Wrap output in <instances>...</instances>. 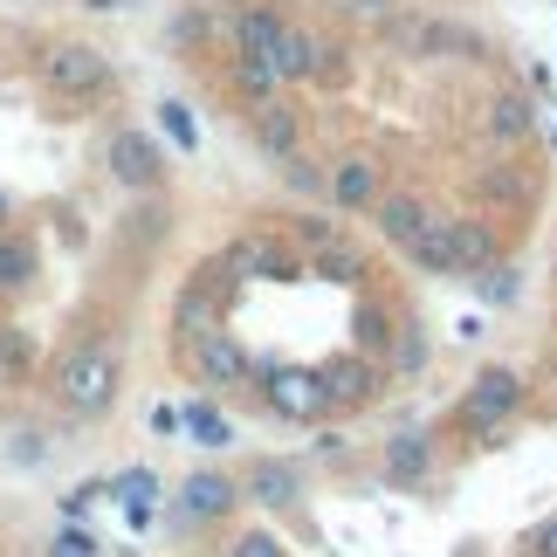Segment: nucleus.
<instances>
[{"label": "nucleus", "instance_id": "nucleus-1", "mask_svg": "<svg viewBox=\"0 0 557 557\" xmlns=\"http://www.w3.org/2000/svg\"><path fill=\"white\" fill-rule=\"evenodd\" d=\"M379 35H385V49H399V55H426V62H441V55H475V49H482V41L461 28V21H441V14H420V8L385 14V21H379Z\"/></svg>", "mask_w": 557, "mask_h": 557}, {"label": "nucleus", "instance_id": "nucleus-2", "mask_svg": "<svg viewBox=\"0 0 557 557\" xmlns=\"http://www.w3.org/2000/svg\"><path fill=\"white\" fill-rule=\"evenodd\" d=\"M55 399L70 406V413H103V406L117 399V358L103 345H76L55 366Z\"/></svg>", "mask_w": 557, "mask_h": 557}, {"label": "nucleus", "instance_id": "nucleus-3", "mask_svg": "<svg viewBox=\"0 0 557 557\" xmlns=\"http://www.w3.org/2000/svg\"><path fill=\"white\" fill-rule=\"evenodd\" d=\"M41 83H49L55 97H103L111 90V62H103V49H90V41H55V49L41 55Z\"/></svg>", "mask_w": 557, "mask_h": 557}, {"label": "nucleus", "instance_id": "nucleus-4", "mask_svg": "<svg viewBox=\"0 0 557 557\" xmlns=\"http://www.w3.org/2000/svg\"><path fill=\"white\" fill-rule=\"evenodd\" d=\"M517 406H523V379L509 372V366H488V372H475V385H468L461 420L475 426V434H488V426H503Z\"/></svg>", "mask_w": 557, "mask_h": 557}, {"label": "nucleus", "instance_id": "nucleus-5", "mask_svg": "<svg viewBox=\"0 0 557 557\" xmlns=\"http://www.w3.org/2000/svg\"><path fill=\"white\" fill-rule=\"evenodd\" d=\"M103 165H111V180L132 186V193H152L165 180V152H159V138H145V132H117Z\"/></svg>", "mask_w": 557, "mask_h": 557}, {"label": "nucleus", "instance_id": "nucleus-6", "mask_svg": "<svg viewBox=\"0 0 557 557\" xmlns=\"http://www.w3.org/2000/svg\"><path fill=\"white\" fill-rule=\"evenodd\" d=\"M193 366H200V385H248V379H255V358L234 345L227 331H200Z\"/></svg>", "mask_w": 557, "mask_h": 557}, {"label": "nucleus", "instance_id": "nucleus-7", "mask_svg": "<svg viewBox=\"0 0 557 557\" xmlns=\"http://www.w3.org/2000/svg\"><path fill=\"white\" fill-rule=\"evenodd\" d=\"M248 496L255 503H262V509H296V496H304V468H296V461H283V455H262V461H255L248 468Z\"/></svg>", "mask_w": 557, "mask_h": 557}, {"label": "nucleus", "instance_id": "nucleus-8", "mask_svg": "<svg viewBox=\"0 0 557 557\" xmlns=\"http://www.w3.org/2000/svg\"><path fill=\"white\" fill-rule=\"evenodd\" d=\"M296 145H304V117H296V103H283V97L255 103V152L296 159Z\"/></svg>", "mask_w": 557, "mask_h": 557}, {"label": "nucleus", "instance_id": "nucleus-9", "mask_svg": "<svg viewBox=\"0 0 557 557\" xmlns=\"http://www.w3.org/2000/svg\"><path fill=\"white\" fill-rule=\"evenodd\" d=\"M262 393H269L275 413H289V420H317V413L331 406V399H324V379H317V372H269Z\"/></svg>", "mask_w": 557, "mask_h": 557}, {"label": "nucleus", "instance_id": "nucleus-10", "mask_svg": "<svg viewBox=\"0 0 557 557\" xmlns=\"http://www.w3.org/2000/svg\"><path fill=\"white\" fill-rule=\"evenodd\" d=\"M324 193L345 213H366V207H379V165L372 159H337L331 173H324Z\"/></svg>", "mask_w": 557, "mask_h": 557}, {"label": "nucleus", "instance_id": "nucleus-11", "mask_svg": "<svg viewBox=\"0 0 557 557\" xmlns=\"http://www.w3.org/2000/svg\"><path fill=\"white\" fill-rule=\"evenodd\" d=\"M242 503V488H234L227 475H213V468H193L186 488H180V509L193 523H213V517H227V509Z\"/></svg>", "mask_w": 557, "mask_h": 557}, {"label": "nucleus", "instance_id": "nucleus-12", "mask_svg": "<svg viewBox=\"0 0 557 557\" xmlns=\"http://www.w3.org/2000/svg\"><path fill=\"white\" fill-rule=\"evenodd\" d=\"M434 475V441L426 434H393L385 441V482L393 488H420Z\"/></svg>", "mask_w": 557, "mask_h": 557}, {"label": "nucleus", "instance_id": "nucleus-13", "mask_svg": "<svg viewBox=\"0 0 557 557\" xmlns=\"http://www.w3.org/2000/svg\"><path fill=\"white\" fill-rule=\"evenodd\" d=\"M406 262L426 269V275H461V262H455V234H447V221H426L413 242H406Z\"/></svg>", "mask_w": 557, "mask_h": 557}, {"label": "nucleus", "instance_id": "nucleus-14", "mask_svg": "<svg viewBox=\"0 0 557 557\" xmlns=\"http://www.w3.org/2000/svg\"><path fill=\"white\" fill-rule=\"evenodd\" d=\"M269 62H275V76H283V83H304V76L317 70V35H304V28H289V21H283V35H275Z\"/></svg>", "mask_w": 557, "mask_h": 557}, {"label": "nucleus", "instance_id": "nucleus-15", "mask_svg": "<svg viewBox=\"0 0 557 557\" xmlns=\"http://www.w3.org/2000/svg\"><path fill=\"white\" fill-rule=\"evenodd\" d=\"M317 379H324V399H331V406L372 399V366H358V358H337V366H324Z\"/></svg>", "mask_w": 557, "mask_h": 557}, {"label": "nucleus", "instance_id": "nucleus-16", "mask_svg": "<svg viewBox=\"0 0 557 557\" xmlns=\"http://www.w3.org/2000/svg\"><path fill=\"white\" fill-rule=\"evenodd\" d=\"M426 221H434V213H426L420 200H406V193H393V200H379V234H385L393 248H406V242H413V234H420Z\"/></svg>", "mask_w": 557, "mask_h": 557}, {"label": "nucleus", "instance_id": "nucleus-17", "mask_svg": "<svg viewBox=\"0 0 557 557\" xmlns=\"http://www.w3.org/2000/svg\"><path fill=\"white\" fill-rule=\"evenodd\" d=\"M447 234H455V262H461V275H482L488 262H496V234H488L482 221H447Z\"/></svg>", "mask_w": 557, "mask_h": 557}, {"label": "nucleus", "instance_id": "nucleus-18", "mask_svg": "<svg viewBox=\"0 0 557 557\" xmlns=\"http://www.w3.org/2000/svg\"><path fill=\"white\" fill-rule=\"evenodd\" d=\"M385 351H393V372H399V379H420V372H426V358H434V345H426V331H420V324L393 331V345H385Z\"/></svg>", "mask_w": 557, "mask_h": 557}, {"label": "nucleus", "instance_id": "nucleus-19", "mask_svg": "<svg viewBox=\"0 0 557 557\" xmlns=\"http://www.w3.org/2000/svg\"><path fill=\"white\" fill-rule=\"evenodd\" d=\"M234 35H242V49L269 55V49H275V35H283V14H269V8H242V21H234Z\"/></svg>", "mask_w": 557, "mask_h": 557}, {"label": "nucleus", "instance_id": "nucleus-20", "mask_svg": "<svg viewBox=\"0 0 557 557\" xmlns=\"http://www.w3.org/2000/svg\"><path fill=\"white\" fill-rule=\"evenodd\" d=\"M234 83H242V90H248L255 103H269V97H275V83H283V76H275V62H269V55L242 49V62H234Z\"/></svg>", "mask_w": 557, "mask_h": 557}, {"label": "nucleus", "instance_id": "nucleus-21", "mask_svg": "<svg viewBox=\"0 0 557 557\" xmlns=\"http://www.w3.org/2000/svg\"><path fill=\"white\" fill-rule=\"evenodd\" d=\"M186 426H193V441H200V447H227V441H234V434H227V420L213 413V406H200V399L186 406Z\"/></svg>", "mask_w": 557, "mask_h": 557}, {"label": "nucleus", "instance_id": "nucleus-22", "mask_svg": "<svg viewBox=\"0 0 557 557\" xmlns=\"http://www.w3.org/2000/svg\"><path fill=\"white\" fill-rule=\"evenodd\" d=\"M385 345H393V317H385L379 304H366V317H358V351H366V358H379Z\"/></svg>", "mask_w": 557, "mask_h": 557}, {"label": "nucleus", "instance_id": "nucleus-23", "mask_svg": "<svg viewBox=\"0 0 557 557\" xmlns=\"http://www.w3.org/2000/svg\"><path fill=\"white\" fill-rule=\"evenodd\" d=\"M530 117H537V111H530V97H496V117H488V124H496V138H523Z\"/></svg>", "mask_w": 557, "mask_h": 557}, {"label": "nucleus", "instance_id": "nucleus-24", "mask_svg": "<svg viewBox=\"0 0 557 557\" xmlns=\"http://www.w3.org/2000/svg\"><path fill=\"white\" fill-rule=\"evenodd\" d=\"M28 275H35V248L28 242H0V289L28 283Z\"/></svg>", "mask_w": 557, "mask_h": 557}, {"label": "nucleus", "instance_id": "nucleus-25", "mask_svg": "<svg viewBox=\"0 0 557 557\" xmlns=\"http://www.w3.org/2000/svg\"><path fill=\"white\" fill-rule=\"evenodd\" d=\"M117 496L132 503V517H145L152 496H159V475H152V468H132V475H117Z\"/></svg>", "mask_w": 557, "mask_h": 557}, {"label": "nucleus", "instance_id": "nucleus-26", "mask_svg": "<svg viewBox=\"0 0 557 557\" xmlns=\"http://www.w3.org/2000/svg\"><path fill=\"white\" fill-rule=\"evenodd\" d=\"M283 180H289V193H324V165H310L296 152V159H283Z\"/></svg>", "mask_w": 557, "mask_h": 557}, {"label": "nucleus", "instance_id": "nucleus-27", "mask_svg": "<svg viewBox=\"0 0 557 557\" xmlns=\"http://www.w3.org/2000/svg\"><path fill=\"white\" fill-rule=\"evenodd\" d=\"M227 557H283V544H275L269 530H242V537L227 544Z\"/></svg>", "mask_w": 557, "mask_h": 557}, {"label": "nucleus", "instance_id": "nucleus-28", "mask_svg": "<svg viewBox=\"0 0 557 557\" xmlns=\"http://www.w3.org/2000/svg\"><path fill=\"white\" fill-rule=\"evenodd\" d=\"M49 557H97V544L83 537V530H62V537L49 544Z\"/></svg>", "mask_w": 557, "mask_h": 557}, {"label": "nucleus", "instance_id": "nucleus-29", "mask_svg": "<svg viewBox=\"0 0 557 557\" xmlns=\"http://www.w3.org/2000/svg\"><path fill=\"white\" fill-rule=\"evenodd\" d=\"M165 132H173L180 145H193V124H186V103H165Z\"/></svg>", "mask_w": 557, "mask_h": 557}, {"label": "nucleus", "instance_id": "nucleus-30", "mask_svg": "<svg viewBox=\"0 0 557 557\" xmlns=\"http://www.w3.org/2000/svg\"><path fill=\"white\" fill-rule=\"evenodd\" d=\"M173 35H180V41H193V35H207V8H193V14H180V21H173Z\"/></svg>", "mask_w": 557, "mask_h": 557}, {"label": "nucleus", "instance_id": "nucleus-31", "mask_svg": "<svg viewBox=\"0 0 557 557\" xmlns=\"http://www.w3.org/2000/svg\"><path fill=\"white\" fill-rule=\"evenodd\" d=\"M49 447H41V434H14V461H41Z\"/></svg>", "mask_w": 557, "mask_h": 557}, {"label": "nucleus", "instance_id": "nucleus-32", "mask_svg": "<svg viewBox=\"0 0 557 557\" xmlns=\"http://www.w3.org/2000/svg\"><path fill=\"white\" fill-rule=\"evenodd\" d=\"M324 275H337V283H345V275H358V262H351V255H337V248H331V255H324Z\"/></svg>", "mask_w": 557, "mask_h": 557}, {"label": "nucleus", "instance_id": "nucleus-33", "mask_svg": "<svg viewBox=\"0 0 557 557\" xmlns=\"http://www.w3.org/2000/svg\"><path fill=\"white\" fill-rule=\"evenodd\" d=\"M304 242L310 248H331V221H304Z\"/></svg>", "mask_w": 557, "mask_h": 557}, {"label": "nucleus", "instance_id": "nucleus-34", "mask_svg": "<svg viewBox=\"0 0 557 557\" xmlns=\"http://www.w3.org/2000/svg\"><path fill=\"white\" fill-rule=\"evenodd\" d=\"M537 557H557V523H544V537H537Z\"/></svg>", "mask_w": 557, "mask_h": 557}, {"label": "nucleus", "instance_id": "nucleus-35", "mask_svg": "<svg viewBox=\"0 0 557 557\" xmlns=\"http://www.w3.org/2000/svg\"><path fill=\"white\" fill-rule=\"evenodd\" d=\"M83 8H97V14H111V8H124V0H83Z\"/></svg>", "mask_w": 557, "mask_h": 557}]
</instances>
